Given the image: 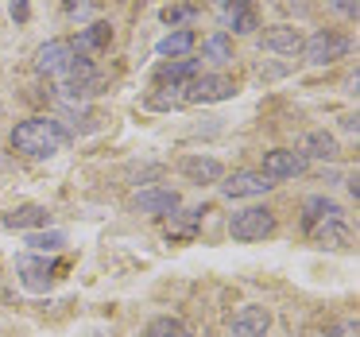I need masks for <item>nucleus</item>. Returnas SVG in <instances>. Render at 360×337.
Segmentation results:
<instances>
[{
    "label": "nucleus",
    "instance_id": "obj_1",
    "mask_svg": "<svg viewBox=\"0 0 360 337\" xmlns=\"http://www.w3.org/2000/svg\"><path fill=\"white\" fill-rule=\"evenodd\" d=\"M66 144H70V132L51 117H32V120H20V125L12 128V148L32 155V159L58 155Z\"/></svg>",
    "mask_w": 360,
    "mask_h": 337
},
{
    "label": "nucleus",
    "instance_id": "obj_2",
    "mask_svg": "<svg viewBox=\"0 0 360 337\" xmlns=\"http://www.w3.org/2000/svg\"><path fill=\"white\" fill-rule=\"evenodd\" d=\"M229 233H233V241H240V244L264 241V236L275 233V213L267 210V205H248V210H240V213L229 217Z\"/></svg>",
    "mask_w": 360,
    "mask_h": 337
},
{
    "label": "nucleus",
    "instance_id": "obj_3",
    "mask_svg": "<svg viewBox=\"0 0 360 337\" xmlns=\"http://www.w3.org/2000/svg\"><path fill=\"white\" fill-rule=\"evenodd\" d=\"M349 47L352 43L345 39L341 32H314L310 39L302 43V55H306V63L310 66H329V63H337V58H345L349 55Z\"/></svg>",
    "mask_w": 360,
    "mask_h": 337
},
{
    "label": "nucleus",
    "instance_id": "obj_4",
    "mask_svg": "<svg viewBox=\"0 0 360 337\" xmlns=\"http://www.w3.org/2000/svg\"><path fill=\"white\" fill-rule=\"evenodd\" d=\"M94 86H97V70H94V63H89L86 55H74V63L58 74V94L70 97V101L89 97V94H94Z\"/></svg>",
    "mask_w": 360,
    "mask_h": 337
},
{
    "label": "nucleus",
    "instance_id": "obj_5",
    "mask_svg": "<svg viewBox=\"0 0 360 337\" xmlns=\"http://www.w3.org/2000/svg\"><path fill=\"white\" fill-rule=\"evenodd\" d=\"M229 97H236V86L225 74H198V78L182 89V101H202V105L229 101Z\"/></svg>",
    "mask_w": 360,
    "mask_h": 337
},
{
    "label": "nucleus",
    "instance_id": "obj_6",
    "mask_svg": "<svg viewBox=\"0 0 360 337\" xmlns=\"http://www.w3.org/2000/svg\"><path fill=\"white\" fill-rule=\"evenodd\" d=\"M16 272H20V283H24L27 291L43 295V291H51L58 267L51 264V260H43V256H20V260H16Z\"/></svg>",
    "mask_w": 360,
    "mask_h": 337
},
{
    "label": "nucleus",
    "instance_id": "obj_7",
    "mask_svg": "<svg viewBox=\"0 0 360 337\" xmlns=\"http://www.w3.org/2000/svg\"><path fill=\"white\" fill-rule=\"evenodd\" d=\"M70 63H74L70 39H47L39 51H35V70L47 74V78H58V74H63Z\"/></svg>",
    "mask_w": 360,
    "mask_h": 337
},
{
    "label": "nucleus",
    "instance_id": "obj_8",
    "mask_svg": "<svg viewBox=\"0 0 360 337\" xmlns=\"http://www.w3.org/2000/svg\"><path fill=\"white\" fill-rule=\"evenodd\" d=\"M306 171V159L298 155V151H290V148H275V151H267L264 155V179H271V182H279V179H295V174H302Z\"/></svg>",
    "mask_w": 360,
    "mask_h": 337
},
{
    "label": "nucleus",
    "instance_id": "obj_9",
    "mask_svg": "<svg viewBox=\"0 0 360 337\" xmlns=\"http://www.w3.org/2000/svg\"><path fill=\"white\" fill-rule=\"evenodd\" d=\"M275 182L271 179H264L259 171H233L225 182H221V194L225 198H259V194H267Z\"/></svg>",
    "mask_w": 360,
    "mask_h": 337
},
{
    "label": "nucleus",
    "instance_id": "obj_10",
    "mask_svg": "<svg viewBox=\"0 0 360 337\" xmlns=\"http://www.w3.org/2000/svg\"><path fill=\"white\" fill-rule=\"evenodd\" d=\"M306 236H310L318 248H337V252H345V248L352 244V233H349V225H345V217L318 221V225L306 229Z\"/></svg>",
    "mask_w": 360,
    "mask_h": 337
},
{
    "label": "nucleus",
    "instance_id": "obj_11",
    "mask_svg": "<svg viewBox=\"0 0 360 337\" xmlns=\"http://www.w3.org/2000/svg\"><path fill=\"white\" fill-rule=\"evenodd\" d=\"M179 171L186 174L194 186H210V182L225 179V167H221V159H213V155H186L179 163Z\"/></svg>",
    "mask_w": 360,
    "mask_h": 337
},
{
    "label": "nucleus",
    "instance_id": "obj_12",
    "mask_svg": "<svg viewBox=\"0 0 360 337\" xmlns=\"http://www.w3.org/2000/svg\"><path fill=\"white\" fill-rule=\"evenodd\" d=\"M271 329V310L267 306H240L233 314V337H264Z\"/></svg>",
    "mask_w": 360,
    "mask_h": 337
},
{
    "label": "nucleus",
    "instance_id": "obj_13",
    "mask_svg": "<svg viewBox=\"0 0 360 337\" xmlns=\"http://www.w3.org/2000/svg\"><path fill=\"white\" fill-rule=\"evenodd\" d=\"M194 78H198V58H171L155 70V86H171V89H186Z\"/></svg>",
    "mask_w": 360,
    "mask_h": 337
},
{
    "label": "nucleus",
    "instance_id": "obj_14",
    "mask_svg": "<svg viewBox=\"0 0 360 337\" xmlns=\"http://www.w3.org/2000/svg\"><path fill=\"white\" fill-rule=\"evenodd\" d=\"M302 32L298 27H283V24H275V27H267L264 32V47L267 51H275V55H283V58H295V55H302Z\"/></svg>",
    "mask_w": 360,
    "mask_h": 337
},
{
    "label": "nucleus",
    "instance_id": "obj_15",
    "mask_svg": "<svg viewBox=\"0 0 360 337\" xmlns=\"http://www.w3.org/2000/svg\"><path fill=\"white\" fill-rule=\"evenodd\" d=\"M132 205H136L140 213H155V217H171V213L182 205V198L174 194V190H140V194L132 198Z\"/></svg>",
    "mask_w": 360,
    "mask_h": 337
},
{
    "label": "nucleus",
    "instance_id": "obj_16",
    "mask_svg": "<svg viewBox=\"0 0 360 337\" xmlns=\"http://www.w3.org/2000/svg\"><path fill=\"white\" fill-rule=\"evenodd\" d=\"M221 24L233 27L236 35H248V32L259 27V20H256V8H252L248 0H229L225 12H221Z\"/></svg>",
    "mask_w": 360,
    "mask_h": 337
},
{
    "label": "nucleus",
    "instance_id": "obj_17",
    "mask_svg": "<svg viewBox=\"0 0 360 337\" xmlns=\"http://www.w3.org/2000/svg\"><path fill=\"white\" fill-rule=\"evenodd\" d=\"M47 221H51L47 205H16L12 213H4V225H8V229H24V233L47 229Z\"/></svg>",
    "mask_w": 360,
    "mask_h": 337
},
{
    "label": "nucleus",
    "instance_id": "obj_18",
    "mask_svg": "<svg viewBox=\"0 0 360 337\" xmlns=\"http://www.w3.org/2000/svg\"><path fill=\"white\" fill-rule=\"evenodd\" d=\"M298 155L302 159H337L341 155V148H337V140L329 132H306L302 136V144H298Z\"/></svg>",
    "mask_w": 360,
    "mask_h": 337
},
{
    "label": "nucleus",
    "instance_id": "obj_19",
    "mask_svg": "<svg viewBox=\"0 0 360 337\" xmlns=\"http://www.w3.org/2000/svg\"><path fill=\"white\" fill-rule=\"evenodd\" d=\"M109 39H112V27L109 24H89L86 32L70 43V47H74V55H94V51L109 47Z\"/></svg>",
    "mask_w": 360,
    "mask_h": 337
},
{
    "label": "nucleus",
    "instance_id": "obj_20",
    "mask_svg": "<svg viewBox=\"0 0 360 337\" xmlns=\"http://www.w3.org/2000/svg\"><path fill=\"white\" fill-rule=\"evenodd\" d=\"M194 32L190 27H179V32H171L167 39H159V47H155V55L159 58H186L190 51H194Z\"/></svg>",
    "mask_w": 360,
    "mask_h": 337
},
{
    "label": "nucleus",
    "instance_id": "obj_21",
    "mask_svg": "<svg viewBox=\"0 0 360 337\" xmlns=\"http://www.w3.org/2000/svg\"><path fill=\"white\" fill-rule=\"evenodd\" d=\"M329 217H345V210L333 202V198H306V205H302V225L310 229V225H318V221H329Z\"/></svg>",
    "mask_w": 360,
    "mask_h": 337
},
{
    "label": "nucleus",
    "instance_id": "obj_22",
    "mask_svg": "<svg viewBox=\"0 0 360 337\" xmlns=\"http://www.w3.org/2000/svg\"><path fill=\"white\" fill-rule=\"evenodd\" d=\"M202 205H198V210H174L171 213V221H167V236H179V241H190V236L198 233V225H202Z\"/></svg>",
    "mask_w": 360,
    "mask_h": 337
},
{
    "label": "nucleus",
    "instance_id": "obj_23",
    "mask_svg": "<svg viewBox=\"0 0 360 337\" xmlns=\"http://www.w3.org/2000/svg\"><path fill=\"white\" fill-rule=\"evenodd\" d=\"M24 241H27V248H32V252H43V256H47V252H63L66 248V233H63V229H35V233L24 236Z\"/></svg>",
    "mask_w": 360,
    "mask_h": 337
},
{
    "label": "nucleus",
    "instance_id": "obj_24",
    "mask_svg": "<svg viewBox=\"0 0 360 337\" xmlns=\"http://www.w3.org/2000/svg\"><path fill=\"white\" fill-rule=\"evenodd\" d=\"M202 58H210V63H217V66H225V63H233V39L229 35H210V39L202 43Z\"/></svg>",
    "mask_w": 360,
    "mask_h": 337
},
{
    "label": "nucleus",
    "instance_id": "obj_25",
    "mask_svg": "<svg viewBox=\"0 0 360 337\" xmlns=\"http://www.w3.org/2000/svg\"><path fill=\"white\" fill-rule=\"evenodd\" d=\"M148 337H194L186 326H182L179 318H171V314H163V318H155L148 326Z\"/></svg>",
    "mask_w": 360,
    "mask_h": 337
},
{
    "label": "nucleus",
    "instance_id": "obj_26",
    "mask_svg": "<svg viewBox=\"0 0 360 337\" xmlns=\"http://www.w3.org/2000/svg\"><path fill=\"white\" fill-rule=\"evenodd\" d=\"M63 4H66V12H70V16H86L97 0H63Z\"/></svg>",
    "mask_w": 360,
    "mask_h": 337
},
{
    "label": "nucleus",
    "instance_id": "obj_27",
    "mask_svg": "<svg viewBox=\"0 0 360 337\" xmlns=\"http://www.w3.org/2000/svg\"><path fill=\"white\" fill-rule=\"evenodd\" d=\"M356 333H360V329H356V322H337V326L329 329L326 337H356Z\"/></svg>",
    "mask_w": 360,
    "mask_h": 337
},
{
    "label": "nucleus",
    "instance_id": "obj_28",
    "mask_svg": "<svg viewBox=\"0 0 360 337\" xmlns=\"http://www.w3.org/2000/svg\"><path fill=\"white\" fill-rule=\"evenodd\" d=\"M27 16H32L27 0H12V20H16V24H27Z\"/></svg>",
    "mask_w": 360,
    "mask_h": 337
},
{
    "label": "nucleus",
    "instance_id": "obj_29",
    "mask_svg": "<svg viewBox=\"0 0 360 337\" xmlns=\"http://www.w3.org/2000/svg\"><path fill=\"white\" fill-rule=\"evenodd\" d=\"M186 16H190V8H167V12H163V20H167V24H182Z\"/></svg>",
    "mask_w": 360,
    "mask_h": 337
}]
</instances>
